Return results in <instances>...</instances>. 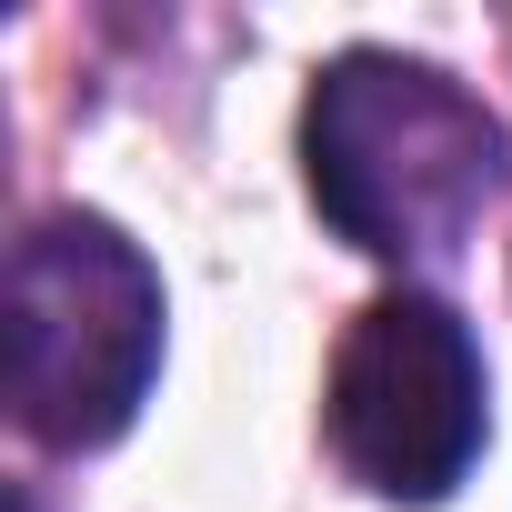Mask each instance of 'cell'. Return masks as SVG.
I'll list each match as a JSON object with an SVG mask.
<instances>
[{
	"label": "cell",
	"instance_id": "3957f363",
	"mask_svg": "<svg viewBox=\"0 0 512 512\" xmlns=\"http://www.w3.org/2000/svg\"><path fill=\"white\" fill-rule=\"evenodd\" d=\"M332 452L382 502H442L482 452V342L432 292H382L332 352Z\"/></svg>",
	"mask_w": 512,
	"mask_h": 512
},
{
	"label": "cell",
	"instance_id": "6da1fadb",
	"mask_svg": "<svg viewBox=\"0 0 512 512\" xmlns=\"http://www.w3.org/2000/svg\"><path fill=\"white\" fill-rule=\"evenodd\" d=\"M302 171L322 221L372 262H452L502 201V121L432 61L342 51L302 111Z\"/></svg>",
	"mask_w": 512,
	"mask_h": 512
},
{
	"label": "cell",
	"instance_id": "7a4b0ae2",
	"mask_svg": "<svg viewBox=\"0 0 512 512\" xmlns=\"http://www.w3.org/2000/svg\"><path fill=\"white\" fill-rule=\"evenodd\" d=\"M0 342L21 432L51 452H101L161 372V272L101 211H51L11 241Z\"/></svg>",
	"mask_w": 512,
	"mask_h": 512
}]
</instances>
